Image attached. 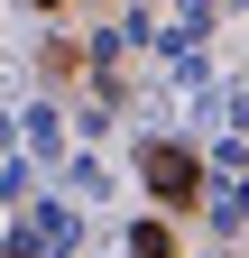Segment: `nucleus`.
Segmentation results:
<instances>
[{
    "label": "nucleus",
    "mask_w": 249,
    "mask_h": 258,
    "mask_svg": "<svg viewBox=\"0 0 249 258\" xmlns=\"http://www.w3.org/2000/svg\"><path fill=\"white\" fill-rule=\"evenodd\" d=\"M37 10H65V0H37Z\"/></svg>",
    "instance_id": "2"
},
{
    "label": "nucleus",
    "mask_w": 249,
    "mask_h": 258,
    "mask_svg": "<svg viewBox=\"0 0 249 258\" xmlns=\"http://www.w3.org/2000/svg\"><path fill=\"white\" fill-rule=\"evenodd\" d=\"M139 166H148V184H157V203H175V212H184V203L203 194V166H194L184 148H148Z\"/></svg>",
    "instance_id": "1"
}]
</instances>
